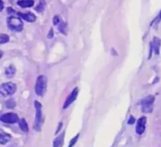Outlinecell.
<instances>
[{"label": "cell", "instance_id": "cell-19", "mask_svg": "<svg viewBox=\"0 0 161 147\" xmlns=\"http://www.w3.org/2000/svg\"><path fill=\"white\" fill-rule=\"evenodd\" d=\"M58 28H59V31H61V32H62V33H64V34H65L66 25L64 23V22H61V21H60V25H59V27H58Z\"/></svg>", "mask_w": 161, "mask_h": 147}, {"label": "cell", "instance_id": "cell-7", "mask_svg": "<svg viewBox=\"0 0 161 147\" xmlns=\"http://www.w3.org/2000/svg\"><path fill=\"white\" fill-rule=\"evenodd\" d=\"M146 116H142L137 121L136 125V133L138 135H142L146 130Z\"/></svg>", "mask_w": 161, "mask_h": 147}, {"label": "cell", "instance_id": "cell-22", "mask_svg": "<svg viewBox=\"0 0 161 147\" xmlns=\"http://www.w3.org/2000/svg\"><path fill=\"white\" fill-rule=\"evenodd\" d=\"M135 122V118H134L133 116H130V119H129V121H128V124H133Z\"/></svg>", "mask_w": 161, "mask_h": 147}, {"label": "cell", "instance_id": "cell-1", "mask_svg": "<svg viewBox=\"0 0 161 147\" xmlns=\"http://www.w3.org/2000/svg\"><path fill=\"white\" fill-rule=\"evenodd\" d=\"M35 108H36V117H35V122L33 128L35 131L39 132L42 127V105L39 102H35Z\"/></svg>", "mask_w": 161, "mask_h": 147}, {"label": "cell", "instance_id": "cell-17", "mask_svg": "<svg viewBox=\"0 0 161 147\" xmlns=\"http://www.w3.org/2000/svg\"><path fill=\"white\" fill-rule=\"evenodd\" d=\"M44 6H45V3H44V0H40V3H39V5L37 6V7L36 8V10L38 12H41L44 9Z\"/></svg>", "mask_w": 161, "mask_h": 147}, {"label": "cell", "instance_id": "cell-25", "mask_svg": "<svg viewBox=\"0 0 161 147\" xmlns=\"http://www.w3.org/2000/svg\"><path fill=\"white\" fill-rule=\"evenodd\" d=\"M3 51H2V50H0V58H1L2 57H3Z\"/></svg>", "mask_w": 161, "mask_h": 147}, {"label": "cell", "instance_id": "cell-24", "mask_svg": "<svg viewBox=\"0 0 161 147\" xmlns=\"http://www.w3.org/2000/svg\"><path fill=\"white\" fill-rule=\"evenodd\" d=\"M52 36H53V31H52V30H50V34L48 35V38H49V37L51 38Z\"/></svg>", "mask_w": 161, "mask_h": 147}, {"label": "cell", "instance_id": "cell-9", "mask_svg": "<svg viewBox=\"0 0 161 147\" xmlns=\"http://www.w3.org/2000/svg\"><path fill=\"white\" fill-rule=\"evenodd\" d=\"M18 15L20 16L21 18H23L24 20H26L28 22H34L36 20V17L35 14H33L32 13H18Z\"/></svg>", "mask_w": 161, "mask_h": 147}, {"label": "cell", "instance_id": "cell-3", "mask_svg": "<svg viewBox=\"0 0 161 147\" xmlns=\"http://www.w3.org/2000/svg\"><path fill=\"white\" fill-rule=\"evenodd\" d=\"M17 91V86L15 83L8 82L0 86V97H7L12 95Z\"/></svg>", "mask_w": 161, "mask_h": 147}, {"label": "cell", "instance_id": "cell-12", "mask_svg": "<svg viewBox=\"0 0 161 147\" xmlns=\"http://www.w3.org/2000/svg\"><path fill=\"white\" fill-rule=\"evenodd\" d=\"M10 135L0 129V144L5 145L10 140Z\"/></svg>", "mask_w": 161, "mask_h": 147}, {"label": "cell", "instance_id": "cell-16", "mask_svg": "<svg viewBox=\"0 0 161 147\" xmlns=\"http://www.w3.org/2000/svg\"><path fill=\"white\" fill-rule=\"evenodd\" d=\"M9 37L6 34H0V44L6 43L9 42Z\"/></svg>", "mask_w": 161, "mask_h": 147}, {"label": "cell", "instance_id": "cell-10", "mask_svg": "<svg viewBox=\"0 0 161 147\" xmlns=\"http://www.w3.org/2000/svg\"><path fill=\"white\" fill-rule=\"evenodd\" d=\"M160 39L157 37H154L152 42V49L153 50L154 53L157 55L160 54Z\"/></svg>", "mask_w": 161, "mask_h": 147}, {"label": "cell", "instance_id": "cell-21", "mask_svg": "<svg viewBox=\"0 0 161 147\" xmlns=\"http://www.w3.org/2000/svg\"><path fill=\"white\" fill-rule=\"evenodd\" d=\"M60 21H61V20H60L58 16H55V17H53V25H58V23H60Z\"/></svg>", "mask_w": 161, "mask_h": 147}, {"label": "cell", "instance_id": "cell-23", "mask_svg": "<svg viewBox=\"0 0 161 147\" xmlns=\"http://www.w3.org/2000/svg\"><path fill=\"white\" fill-rule=\"evenodd\" d=\"M4 8V4H3V2L2 0H0V11H2Z\"/></svg>", "mask_w": 161, "mask_h": 147}, {"label": "cell", "instance_id": "cell-15", "mask_svg": "<svg viewBox=\"0 0 161 147\" xmlns=\"http://www.w3.org/2000/svg\"><path fill=\"white\" fill-rule=\"evenodd\" d=\"M19 122V127L21 129L22 132H28V124H27L26 121L25 119H20Z\"/></svg>", "mask_w": 161, "mask_h": 147}, {"label": "cell", "instance_id": "cell-2", "mask_svg": "<svg viewBox=\"0 0 161 147\" xmlns=\"http://www.w3.org/2000/svg\"><path fill=\"white\" fill-rule=\"evenodd\" d=\"M47 79L45 76H39L36 80V86H35V91L36 94L39 96L44 95L47 90Z\"/></svg>", "mask_w": 161, "mask_h": 147}, {"label": "cell", "instance_id": "cell-13", "mask_svg": "<svg viewBox=\"0 0 161 147\" xmlns=\"http://www.w3.org/2000/svg\"><path fill=\"white\" fill-rule=\"evenodd\" d=\"M17 5L22 8L31 7L34 5V1L33 0H19L17 2Z\"/></svg>", "mask_w": 161, "mask_h": 147}, {"label": "cell", "instance_id": "cell-8", "mask_svg": "<svg viewBox=\"0 0 161 147\" xmlns=\"http://www.w3.org/2000/svg\"><path fill=\"white\" fill-rule=\"evenodd\" d=\"M78 93H79L78 88H75V89L72 91V93L68 96L67 99H66L65 102H64V109L68 108V107H69V105H70L71 104H72L75 99H76L77 95H78Z\"/></svg>", "mask_w": 161, "mask_h": 147}, {"label": "cell", "instance_id": "cell-6", "mask_svg": "<svg viewBox=\"0 0 161 147\" xmlns=\"http://www.w3.org/2000/svg\"><path fill=\"white\" fill-rule=\"evenodd\" d=\"M0 121L6 124H15L19 121V117L16 113H8L2 115Z\"/></svg>", "mask_w": 161, "mask_h": 147}, {"label": "cell", "instance_id": "cell-18", "mask_svg": "<svg viewBox=\"0 0 161 147\" xmlns=\"http://www.w3.org/2000/svg\"><path fill=\"white\" fill-rule=\"evenodd\" d=\"M6 105L7 108H14L16 105V102H14V99H9V100L6 102Z\"/></svg>", "mask_w": 161, "mask_h": 147}, {"label": "cell", "instance_id": "cell-14", "mask_svg": "<svg viewBox=\"0 0 161 147\" xmlns=\"http://www.w3.org/2000/svg\"><path fill=\"white\" fill-rule=\"evenodd\" d=\"M16 72V69L13 65L8 66V67L6 68V70H5V73H6V76L9 78H11V77L14 76L15 75Z\"/></svg>", "mask_w": 161, "mask_h": 147}, {"label": "cell", "instance_id": "cell-11", "mask_svg": "<svg viewBox=\"0 0 161 147\" xmlns=\"http://www.w3.org/2000/svg\"><path fill=\"white\" fill-rule=\"evenodd\" d=\"M64 132H62L60 135H58L54 140H53V147H62L64 143Z\"/></svg>", "mask_w": 161, "mask_h": 147}, {"label": "cell", "instance_id": "cell-4", "mask_svg": "<svg viewBox=\"0 0 161 147\" xmlns=\"http://www.w3.org/2000/svg\"><path fill=\"white\" fill-rule=\"evenodd\" d=\"M8 27L11 30L15 31H20L23 29V22L20 20V18L14 16H11L7 19Z\"/></svg>", "mask_w": 161, "mask_h": 147}, {"label": "cell", "instance_id": "cell-5", "mask_svg": "<svg viewBox=\"0 0 161 147\" xmlns=\"http://www.w3.org/2000/svg\"><path fill=\"white\" fill-rule=\"evenodd\" d=\"M154 96L149 95L143 99L141 101V105H142V110L144 113H151L153 111V104Z\"/></svg>", "mask_w": 161, "mask_h": 147}, {"label": "cell", "instance_id": "cell-20", "mask_svg": "<svg viewBox=\"0 0 161 147\" xmlns=\"http://www.w3.org/2000/svg\"><path fill=\"white\" fill-rule=\"evenodd\" d=\"M79 135H77L75 137V138L72 139V141H71L70 143H69V147H72V146H74V145L75 144V143H76L77 139H78V138H79Z\"/></svg>", "mask_w": 161, "mask_h": 147}]
</instances>
